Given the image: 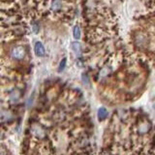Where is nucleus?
I'll return each mask as SVG.
<instances>
[{
	"mask_svg": "<svg viewBox=\"0 0 155 155\" xmlns=\"http://www.w3.org/2000/svg\"><path fill=\"white\" fill-rule=\"evenodd\" d=\"M34 51H35L36 55H38V56H44L45 55V48L41 42L36 43L35 47H34Z\"/></svg>",
	"mask_w": 155,
	"mask_h": 155,
	"instance_id": "f03ea898",
	"label": "nucleus"
},
{
	"mask_svg": "<svg viewBox=\"0 0 155 155\" xmlns=\"http://www.w3.org/2000/svg\"><path fill=\"white\" fill-rule=\"evenodd\" d=\"M71 48H72V51L77 55H80L81 54V44L78 42H73L71 44Z\"/></svg>",
	"mask_w": 155,
	"mask_h": 155,
	"instance_id": "7ed1b4c3",
	"label": "nucleus"
},
{
	"mask_svg": "<svg viewBox=\"0 0 155 155\" xmlns=\"http://www.w3.org/2000/svg\"><path fill=\"white\" fill-rule=\"evenodd\" d=\"M24 49L21 47H16L15 49H13L12 51V56L16 59H21L24 56Z\"/></svg>",
	"mask_w": 155,
	"mask_h": 155,
	"instance_id": "f257e3e1",
	"label": "nucleus"
},
{
	"mask_svg": "<svg viewBox=\"0 0 155 155\" xmlns=\"http://www.w3.org/2000/svg\"><path fill=\"white\" fill-rule=\"evenodd\" d=\"M65 65H66V58L62 59L61 62H60V65H59V71H62L63 69L65 68Z\"/></svg>",
	"mask_w": 155,
	"mask_h": 155,
	"instance_id": "0eeeda50",
	"label": "nucleus"
},
{
	"mask_svg": "<svg viewBox=\"0 0 155 155\" xmlns=\"http://www.w3.org/2000/svg\"><path fill=\"white\" fill-rule=\"evenodd\" d=\"M62 8V2L60 0H54L51 3V9L54 11H58Z\"/></svg>",
	"mask_w": 155,
	"mask_h": 155,
	"instance_id": "20e7f679",
	"label": "nucleus"
},
{
	"mask_svg": "<svg viewBox=\"0 0 155 155\" xmlns=\"http://www.w3.org/2000/svg\"><path fill=\"white\" fill-rule=\"evenodd\" d=\"M73 35H74V38L75 39H80L81 38V29H80V26L76 25L74 29H73Z\"/></svg>",
	"mask_w": 155,
	"mask_h": 155,
	"instance_id": "423d86ee",
	"label": "nucleus"
},
{
	"mask_svg": "<svg viewBox=\"0 0 155 155\" xmlns=\"http://www.w3.org/2000/svg\"><path fill=\"white\" fill-rule=\"evenodd\" d=\"M108 115V111L105 108H101L100 110L98 111V117L100 118V119H104V118H106Z\"/></svg>",
	"mask_w": 155,
	"mask_h": 155,
	"instance_id": "39448f33",
	"label": "nucleus"
}]
</instances>
